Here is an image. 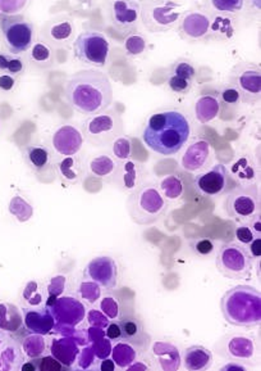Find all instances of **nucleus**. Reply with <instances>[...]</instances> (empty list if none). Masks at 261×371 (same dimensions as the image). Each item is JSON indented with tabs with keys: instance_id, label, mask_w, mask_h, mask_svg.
<instances>
[{
	"instance_id": "1",
	"label": "nucleus",
	"mask_w": 261,
	"mask_h": 371,
	"mask_svg": "<svg viewBox=\"0 0 261 371\" xmlns=\"http://www.w3.org/2000/svg\"><path fill=\"white\" fill-rule=\"evenodd\" d=\"M191 135V124L178 110H165L151 114L142 130L148 148L161 155H177Z\"/></svg>"
},
{
	"instance_id": "2",
	"label": "nucleus",
	"mask_w": 261,
	"mask_h": 371,
	"mask_svg": "<svg viewBox=\"0 0 261 371\" xmlns=\"http://www.w3.org/2000/svg\"><path fill=\"white\" fill-rule=\"evenodd\" d=\"M66 98L81 114H100L113 103L111 79L107 73L92 68L74 73L66 85Z\"/></svg>"
},
{
	"instance_id": "3",
	"label": "nucleus",
	"mask_w": 261,
	"mask_h": 371,
	"mask_svg": "<svg viewBox=\"0 0 261 371\" xmlns=\"http://www.w3.org/2000/svg\"><path fill=\"white\" fill-rule=\"evenodd\" d=\"M224 320L233 327L250 328L261 321V294L249 285H237L225 292L221 299Z\"/></svg>"
},
{
	"instance_id": "4",
	"label": "nucleus",
	"mask_w": 261,
	"mask_h": 371,
	"mask_svg": "<svg viewBox=\"0 0 261 371\" xmlns=\"http://www.w3.org/2000/svg\"><path fill=\"white\" fill-rule=\"evenodd\" d=\"M167 202L155 183L141 184L127 199L130 220L137 225H152L167 212Z\"/></svg>"
},
{
	"instance_id": "5",
	"label": "nucleus",
	"mask_w": 261,
	"mask_h": 371,
	"mask_svg": "<svg viewBox=\"0 0 261 371\" xmlns=\"http://www.w3.org/2000/svg\"><path fill=\"white\" fill-rule=\"evenodd\" d=\"M140 18L143 27L152 34L171 30L181 18L183 7L177 0H145Z\"/></svg>"
},
{
	"instance_id": "6",
	"label": "nucleus",
	"mask_w": 261,
	"mask_h": 371,
	"mask_svg": "<svg viewBox=\"0 0 261 371\" xmlns=\"http://www.w3.org/2000/svg\"><path fill=\"white\" fill-rule=\"evenodd\" d=\"M217 268L223 277L231 280H250L253 257L249 248L241 243H225L219 248Z\"/></svg>"
},
{
	"instance_id": "7",
	"label": "nucleus",
	"mask_w": 261,
	"mask_h": 371,
	"mask_svg": "<svg viewBox=\"0 0 261 371\" xmlns=\"http://www.w3.org/2000/svg\"><path fill=\"white\" fill-rule=\"evenodd\" d=\"M82 135L94 146L109 145L123 135L121 114L113 110L90 116L82 126Z\"/></svg>"
},
{
	"instance_id": "8",
	"label": "nucleus",
	"mask_w": 261,
	"mask_h": 371,
	"mask_svg": "<svg viewBox=\"0 0 261 371\" xmlns=\"http://www.w3.org/2000/svg\"><path fill=\"white\" fill-rule=\"evenodd\" d=\"M73 55L82 64L95 68L105 67L111 55V42L101 32H81L73 42Z\"/></svg>"
},
{
	"instance_id": "9",
	"label": "nucleus",
	"mask_w": 261,
	"mask_h": 371,
	"mask_svg": "<svg viewBox=\"0 0 261 371\" xmlns=\"http://www.w3.org/2000/svg\"><path fill=\"white\" fill-rule=\"evenodd\" d=\"M224 211L233 220L249 222L260 215V193L256 184L238 186L224 201Z\"/></svg>"
},
{
	"instance_id": "10",
	"label": "nucleus",
	"mask_w": 261,
	"mask_h": 371,
	"mask_svg": "<svg viewBox=\"0 0 261 371\" xmlns=\"http://www.w3.org/2000/svg\"><path fill=\"white\" fill-rule=\"evenodd\" d=\"M230 85L233 86L245 104L260 103L261 68L251 62H238L230 73Z\"/></svg>"
},
{
	"instance_id": "11",
	"label": "nucleus",
	"mask_w": 261,
	"mask_h": 371,
	"mask_svg": "<svg viewBox=\"0 0 261 371\" xmlns=\"http://www.w3.org/2000/svg\"><path fill=\"white\" fill-rule=\"evenodd\" d=\"M51 315L55 321L54 329L61 335H74L76 327L86 318V307L80 299L64 296L59 297L49 306Z\"/></svg>"
},
{
	"instance_id": "12",
	"label": "nucleus",
	"mask_w": 261,
	"mask_h": 371,
	"mask_svg": "<svg viewBox=\"0 0 261 371\" xmlns=\"http://www.w3.org/2000/svg\"><path fill=\"white\" fill-rule=\"evenodd\" d=\"M0 29L8 51L13 54L27 52L35 40L33 25L22 17H3Z\"/></svg>"
},
{
	"instance_id": "13",
	"label": "nucleus",
	"mask_w": 261,
	"mask_h": 371,
	"mask_svg": "<svg viewBox=\"0 0 261 371\" xmlns=\"http://www.w3.org/2000/svg\"><path fill=\"white\" fill-rule=\"evenodd\" d=\"M85 278L96 283L100 288L113 290L120 283L118 264L109 256L92 258L85 268Z\"/></svg>"
},
{
	"instance_id": "14",
	"label": "nucleus",
	"mask_w": 261,
	"mask_h": 371,
	"mask_svg": "<svg viewBox=\"0 0 261 371\" xmlns=\"http://www.w3.org/2000/svg\"><path fill=\"white\" fill-rule=\"evenodd\" d=\"M143 167L139 162L128 158L126 161L118 162L111 175V181L113 186L123 193H132L141 184H143Z\"/></svg>"
},
{
	"instance_id": "15",
	"label": "nucleus",
	"mask_w": 261,
	"mask_h": 371,
	"mask_svg": "<svg viewBox=\"0 0 261 371\" xmlns=\"http://www.w3.org/2000/svg\"><path fill=\"white\" fill-rule=\"evenodd\" d=\"M227 181L228 170L225 166L218 164L195 177V188L201 196H221L227 188Z\"/></svg>"
},
{
	"instance_id": "16",
	"label": "nucleus",
	"mask_w": 261,
	"mask_h": 371,
	"mask_svg": "<svg viewBox=\"0 0 261 371\" xmlns=\"http://www.w3.org/2000/svg\"><path fill=\"white\" fill-rule=\"evenodd\" d=\"M221 356L236 362H249L255 357L253 340L246 335H231L217 346Z\"/></svg>"
},
{
	"instance_id": "17",
	"label": "nucleus",
	"mask_w": 261,
	"mask_h": 371,
	"mask_svg": "<svg viewBox=\"0 0 261 371\" xmlns=\"http://www.w3.org/2000/svg\"><path fill=\"white\" fill-rule=\"evenodd\" d=\"M111 14V21L118 30L130 31L137 27L140 20V4L132 0H114Z\"/></svg>"
},
{
	"instance_id": "18",
	"label": "nucleus",
	"mask_w": 261,
	"mask_h": 371,
	"mask_svg": "<svg viewBox=\"0 0 261 371\" xmlns=\"http://www.w3.org/2000/svg\"><path fill=\"white\" fill-rule=\"evenodd\" d=\"M51 145L55 153L61 155H76L83 145V135L72 125H63L51 138Z\"/></svg>"
},
{
	"instance_id": "19",
	"label": "nucleus",
	"mask_w": 261,
	"mask_h": 371,
	"mask_svg": "<svg viewBox=\"0 0 261 371\" xmlns=\"http://www.w3.org/2000/svg\"><path fill=\"white\" fill-rule=\"evenodd\" d=\"M25 353L20 343L10 333L0 330V371H20Z\"/></svg>"
},
{
	"instance_id": "20",
	"label": "nucleus",
	"mask_w": 261,
	"mask_h": 371,
	"mask_svg": "<svg viewBox=\"0 0 261 371\" xmlns=\"http://www.w3.org/2000/svg\"><path fill=\"white\" fill-rule=\"evenodd\" d=\"M210 26V17L202 12L186 13L180 25V35L187 42L206 40Z\"/></svg>"
},
{
	"instance_id": "21",
	"label": "nucleus",
	"mask_w": 261,
	"mask_h": 371,
	"mask_svg": "<svg viewBox=\"0 0 261 371\" xmlns=\"http://www.w3.org/2000/svg\"><path fill=\"white\" fill-rule=\"evenodd\" d=\"M80 350V338L74 335H63L51 342V356L64 368H70L77 361Z\"/></svg>"
},
{
	"instance_id": "22",
	"label": "nucleus",
	"mask_w": 261,
	"mask_h": 371,
	"mask_svg": "<svg viewBox=\"0 0 261 371\" xmlns=\"http://www.w3.org/2000/svg\"><path fill=\"white\" fill-rule=\"evenodd\" d=\"M23 324L29 333L48 335L54 329L55 321L49 307L23 309Z\"/></svg>"
},
{
	"instance_id": "23",
	"label": "nucleus",
	"mask_w": 261,
	"mask_h": 371,
	"mask_svg": "<svg viewBox=\"0 0 261 371\" xmlns=\"http://www.w3.org/2000/svg\"><path fill=\"white\" fill-rule=\"evenodd\" d=\"M211 146L206 140H195L182 157V166L187 171H199L209 162Z\"/></svg>"
},
{
	"instance_id": "24",
	"label": "nucleus",
	"mask_w": 261,
	"mask_h": 371,
	"mask_svg": "<svg viewBox=\"0 0 261 371\" xmlns=\"http://www.w3.org/2000/svg\"><path fill=\"white\" fill-rule=\"evenodd\" d=\"M74 25L70 18H59L51 21L42 29V36L53 45L61 47L72 42L74 36Z\"/></svg>"
},
{
	"instance_id": "25",
	"label": "nucleus",
	"mask_w": 261,
	"mask_h": 371,
	"mask_svg": "<svg viewBox=\"0 0 261 371\" xmlns=\"http://www.w3.org/2000/svg\"><path fill=\"white\" fill-rule=\"evenodd\" d=\"M53 166L61 181L70 186L77 184L83 175L82 162L77 155H63Z\"/></svg>"
},
{
	"instance_id": "26",
	"label": "nucleus",
	"mask_w": 261,
	"mask_h": 371,
	"mask_svg": "<svg viewBox=\"0 0 261 371\" xmlns=\"http://www.w3.org/2000/svg\"><path fill=\"white\" fill-rule=\"evenodd\" d=\"M236 31L237 26L231 16L228 13H219L210 18V26L206 40L225 42L230 40Z\"/></svg>"
},
{
	"instance_id": "27",
	"label": "nucleus",
	"mask_w": 261,
	"mask_h": 371,
	"mask_svg": "<svg viewBox=\"0 0 261 371\" xmlns=\"http://www.w3.org/2000/svg\"><path fill=\"white\" fill-rule=\"evenodd\" d=\"M25 161L31 170L36 174H42L51 168L53 155L45 145L31 144L25 151Z\"/></svg>"
},
{
	"instance_id": "28",
	"label": "nucleus",
	"mask_w": 261,
	"mask_h": 371,
	"mask_svg": "<svg viewBox=\"0 0 261 371\" xmlns=\"http://www.w3.org/2000/svg\"><path fill=\"white\" fill-rule=\"evenodd\" d=\"M152 353L159 361L161 368L165 371L178 370L181 366V353L176 346L168 342H156L152 347Z\"/></svg>"
},
{
	"instance_id": "29",
	"label": "nucleus",
	"mask_w": 261,
	"mask_h": 371,
	"mask_svg": "<svg viewBox=\"0 0 261 371\" xmlns=\"http://www.w3.org/2000/svg\"><path fill=\"white\" fill-rule=\"evenodd\" d=\"M183 363L187 370H208L212 365V353L202 346H191L183 353Z\"/></svg>"
},
{
	"instance_id": "30",
	"label": "nucleus",
	"mask_w": 261,
	"mask_h": 371,
	"mask_svg": "<svg viewBox=\"0 0 261 371\" xmlns=\"http://www.w3.org/2000/svg\"><path fill=\"white\" fill-rule=\"evenodd\" d=\"M231 175L240 186H253L258 177V168L250 157L241 155L232 164Z\"/></svg>"
},
{
	"instance_id": "31",
	"label": "nucleus",
	"mask_w": 261,
	"mask_h": 371,
	"mask_svg": "<svg viewBox=\"0 0 261 371\" xmlns=\"http://www.w3.org/2000/svg\"><path fill=\"white\" fill-rule=\"evenodd\" d=\"M23 325V315L20 309L10 302L0 303V330L5 333H16Z\"/></svg>"
},
{
	"instance_id": "32",
	"label": "nucleus",
	"mask_w": 261,
	"mask_h": 371,
	"mask_svg": "<svg viewBox=\"0 0 261 371\" xmlns=\"http://www.w3.org/2000/svg\"><path fill=\"white\" fill-rule=\"evenodd\" d=\"M221 111V102L212 95H202L195 104L196 118L201 124H208L217 118Z\"/></svg>"
},
{
	"instance_id": "33",
	"label": "nucleus",
	"mask_w": 261,
	"mask_h": 371,
	"mask_svg": "<svg viewBox=\"0 0 261 371\" xmlns=\"http://www.w3.org/2000/svg\"><path fill=\"white\" fill-rule=\"evenodd\" d=\"M120 327H121L122 340L128 342L130 344H137L140 346L141 342H146L143 340L145 338V330L141 324L140 320L135 319V318H124L120 321Z\"/></svg>"
},
{
	"instance_id": "34",
	"label": "nucleus",
	"mask_w": 261,
	"mask_h": 371,
	"mask_svg": "<svg viewBox=\"0 0 261 371\" xmlns=\"http://www.w3.org/2000/svg\"><path fill=\"white\" fill-rule=\"evenodd\" d=\"M118 162L109 155H100L91 158L89 162V170L91 174L99 179L111 180V175L115 170Z\"/></svg>"
},
{
	"instance_id": "35",
	"label": "nucleus",
	"mask_w": 261,
	"mask_h": 371,
	"mask_svg": "<svg viewBox=\"0 0 261 371\" xmlns=\"http://www.w3.org/2000/svg\"><path fill=\"white\" fill-rule=\"evenodd\" d=\"M111 356L114 363L121 368L127 369L137 359V350L128 342H120L111 348Z\"/></svg>"
},
{
	"instance_id": "36",
	"label": "nucleus",
	"mask_w": 261,
	"mask_h": 371,
	"mask_svg": "<svg viewBox=\"0 0 261 371\" xmlns=\"http://www.w3.org/2000/svg\"><path fill=\"white\" fill-rule=\"evenodd\" d=\"M20 347H22L25 356H27L30 359H38V357L42 356L46 350V340L41 334L30 333L29 335H26L23 338Z\"/></svg>"
},
{
	"instance_id": "37",
	"label": "nucleus",
	"mask_w": 261,
	"mask_h": 371,
	"mask_svg": "<svg viewBox=\"0 0 261 371\" xmlns=\"http://www.w3.org/2000/svg\"><path fill=\"white\" fill-rule=\"evenodd\" d=\"M8 208H10V215L16 217V220H18L20 222L29 221L33 215V207L31 206L23 196H18V194L10 199Z\"/></svg>"
},
{
	"instance_id": "38",
	"label": "nucleus",
	"mask_w": 261,
	"mask_h": 371,
	"mask_svg": "<svg viewBox=\"0 0 261 371\" xmlns=\"http://www.w3.org/2000/svg\"><path fill=\"white\" fill-rule=\"evenodd\" d=\"M44 289L36 280L29 281L22 290V302L27 303L31 307H38L44 303Z\"/></svg>"
},
{
	"instance_id": "39",
	"label": "nucleus",
	"mask_w": 261,
	"mask_h": 371,
	"mask_svg": "<svg viewBox=\"0 0 261 371\" xmlns=\"http://www.w3.org/2000/svg\"><path fill=\"white\" fill-rule=\"evenodd\" d=\"M159 189H161V194L164 198H167L169 201H177L183 194V183H182L181 179L177 176H167L161 180Z\"/></svg>"
},
{
	"instance_id": "40",
	"label": "nucleus",
	"mask_w": 261,
	"mask_h": 371,
	"mask_svg": "<svg viewBox=\"0 0 261 371\" xmlns=\"http://www.w3.org/2000/svg\"><path fill=\"white\" fill-rule=\"evenodd\" d=\"M148 48L145 38L137 32H130L124 39V51L130 57H139L143 54Z\"/></svg>"
},
{
	"instance_id": "41",
	"label": "nucleus",
	"mask_w": 261,
	"mask_h": 371,
	"mask_svg": "<svg viewBox=\"0 0 261 371\" xmlns=\"http://www.w3.org/2000/svg\"><path fill=\"white\" fill-rule=\"evenodd\" d=\"M30 57L32 62L40 67H48L53 62V52L46 42H36L31 49Z\"/></svg>"
},
{
	"instance_id": "42",
	"label": "nucleus",
	"mask_w": 261,
	"mask_h": 371,
	"mask_svg": "<svg viewBox=\"0 0 261 371\" xmlns=\"http://www.w3.org/2000/svg\"><path fill=\"white\" fill-rule=\"evenodd\" d=\"M111 151H113V158L117 162L126 161L130 158L132 155V142L130 138L121 135L120 138H117L113 143H111Z\"/></svg>"
},
{
	"instance_id": "43",
	"label": "nucleus",
	"mask_w": 261,
	"mask_h": 371,
	"mask_svg": "<svg viewBox=\"0 0 261 371\" xmlns=\"http://www.w3.org/2000/svg\"><path fill=\"white\" fill-rule=\"evenodd\" d=\"M66 287H67V278L66 277L59 275V277L51 279L48 285H46L48 299L45 300V306L49 307L51 305H53V302L58 298L61 294H63V292L66 290Z\"/></svg>"
},
{
	"instance_id": "44",
	"label": "nucleus",
	"mask_w": 261,
	"mask_h": 371,
	"mask_svg": "<svg viewBox=\"0 0 261 371\" xmlns=\"http://www.w3.org/2000/svg\"><path fill=\"white\" fill-rule=\"evenodd\" d=\"M79 294H80L81 299H83L89 305H94L100 299L101 289L96 283H94L91 280H86V281L81 283Z\"/></svg>"
},
{
	"instance_id": "45",
	"label": "nucleus",
	"mask_w": 261,
	"mask_h": 371,
	"mask_svg": "<svg viewBox=\"0 0 261 371\" xmlns=\"http://www.w3.org/2000/svg\"><path fill=\"white\" fill-rule=\"evenodd\" d=\"M169 73L193 81V79H195V76H196V68H195V66L192 64L191 61H187V60H178L177 62L173 63L171 73Z\"/></svg>"
},
{
	"instance_id": "46",
	"label": "nucleus",
	"mask_w": 261,
	"mask_h": 371,
	"mask_svg": "<svg viewBox=\"0 0 261 371\" xmlns=\"http://www.w3.org/2000/svg\"><path fill=\"white\" fill-rule=\"evenodd\" d=\"M211 5L219 13H237L241 11L245 0H210Z\"/></svg>"
},
{
	"instance_id": "47",
	"label": "nucleus",
	"mask_w": 261,
	"mask_h": 371,
	"mask_svg": "<svg viewBox=\"0 0 261 371\" xmlns=\"http://www.w3.org/2000/svg\"><path fill=\"white\" fill-rule=\"evenodd\" d=\"M91 348L95 353V357L99 359V360H104V359H108L111 356V340H108L105 335L100 337L94 342L90 343Z\"/></svg>"
},
{
	"instance_id": "48",
	"label": "nucleus",
	"mask_w": 261,
	"mask_h": 371,
	"mask_svg": "<svg viewBox=\"0 0 261 371\" xmlns=\"http://www.w3.org/2000/svg\"><path fill=\"white\" fill-rule=\"evenodd\" d=\"M192 84H193V81H191V80L183 79V77L176 76V75L169 73V76H168V86H169L171 92H174V93H189L191 90Z\"/></svg>"
},
{
	"instance_id": "49",
	"label": "nucleus",
	"mask_w": 261,
	"mask_h": 371,
	"mask_svg": "<svg viewBox=\"0 0 261 371\" xmlns=\"http://www.w3.org/2000/svg\"><path fill=\"white\" fill-rule=\"evenodd\" d=\"M100 309L111 321L120 318V303L113 297H104L101 299Z\"/></svg>"
},
{
	"instance_id": "50",
	"label": "nucleus",
	"mask_w": 261,
	"mask_h": 371,
	"mask_svg": "<svg viewBox=\"0 0 261 371\" xmlns=\"http://www.w3.org/2000/svg\"><path fill=\"white\" fill-rule=\"evenodd\" d=\"M77 362H79V369H82V370H89L92 368L95 362V353L91 348L90 344H83V348L79 353Z\"/></svg>"
},
{
	"instance_id": "51",
	"label": "nucleus",
	"mask_w": 261,
	"mask_h": 371,
	"mask_svg": "<svg viewBox=\"0 0 261 371\" xmlns=\"http://www.w3.org/2000/svg\"><path fill=\"white\" fill-rule=\"evenodd\" d=\"M192 249L196 255H199L201 257H205V256H210L211 253L214 252V242L209 239V238H201V239H196L193 243H192Z\"/></svg>"
},
{
	"instance_id": "52",
	"label": "nucleus",
	"mask_w": 261,
	"mask_h": 371,
	"mask_svg": "<svg viewBox=\"0 0 261 371\" xmlns=\"http://www.w3.org/2000/svg\"><path fill=\"white\" fill-rule=\"evenodd\" d=\"M86 319L89 321L90 327L100 328V329L104 330L108 327V324L111 322V320L108 319L99 309H90L86 314Z\"/></svg>"
},
{
	"instance_id": "53",
	"label": "nucleus",
	"mask_w": 261,
	"mask_h": 371,
	"mask_svg": "<svg viewBox=\"0 0 261 371\" xmlns=\"http://www.w3.org/2000/svg\"><path fill=\"white\" fill-rule=\"evenodd\" d=\"M236 238H237L238 243H241L243 246H249L256 237H255V234L252 231L250 224L243 222L242 225L236 229Z\"/></svg>"
},
{
	"instance_id": "54",
	"label": "nucleus",
	"mask_w": 261,
	"mask_h": 371,
	"mask_svg": "<svg viewBox=\"0 0 261 371\" xmlns=\"http://www.w3.org/2000/svg\"><path fill=\"white\" fill-rule=\"evenodd\" d=\"M221 99L225 104H238L241 102V95L230 85L221 90Z\"/></svg>"
},
{
	"instance_id": "55",
	"label": "nucleus",
	"mask_w": 261,
	"mask_h": 371,
	"mask_svg": "<svg viewBox=\"0 0 261 371\" xmlns=\"http://www.w3.org/2000/svg\"><path fill=\"white\" fill-rule=\"evenodd\" d=\"M27 0H0V7L7 13L18 12L26 5Z\"/></svg>"
},
{
	"instance_id": "56",
	"label": "nucleus",
	"mask_w": 261,
	"mask_h": 371,
	"mask_svg": "<svg viewBox=\"0 0 261 371\" xmlns=\"http://www.w3.org/2000/svg\"><path fill=\"white\" fill-rule=\"evenodd\" d=\"M39 369L42 371L61 370L63 365L55 360L53 356H46L40 361Z\"/></svg>"
},
{
	"instance_id": "57",
	"label": "nucleus",
	"mask_w": 261,
	"mask_h": 371,
	"mask_svg": "<svg viewBox=\"0 0 261 371\" xmlns=\"http://www.w3.org/2000/svg\"><path fill=\"white\" fill-rule=\"evenodd\" d=\"M105 337L111 340H122L121 327L120 322H109L105 328Z\"/></svg>"
},
{
	"instance_id": "58",
	"label": "nucleus",
	"mask_w": 261,
	"mask_h": 371,
	"mask_svg": "<svg viewBox=\"0 0 261 371\" xmlns=\"http://www.w3.org/2000/svg\"><path fill=\"white\" fill-rule=\"evenodd\" d=\"M23 70H25V66H23V62L20 61V58H10L8 67H7L8 73H12V75H20Z\"/></svg>"
},
{
	"instance_id": "59",
	"label": "nucleus",
	"mask_w": 261,
	"mask_h": 371,
	"mask_svg": "<svg viewBox=\"0 0 261 371\" xmlns=\"http://www.w3.org/2000/svg\"><path fill=\"white\" fill-rule=\"evenodd\" d=\"M16 85V80L10 75H1L0 76V89L4 92H10Z\"/></svg>"
},
{
	"instance_id": "60",
	"label": "nucleus",
	"mask_w": 261,
	"mask_h": 371,
	"mask_svg": "<svg viewBox=\"0 0 261 371\" xmlns=\"http://www.w3.org/2000/svg\"><path fill=\"white\" fill-rule=\"evenodd\" d=\"M250 253L253 258H260L261 256V238H255L250 243L249 248Z\"/></svg>"
},
{
	"instance_id": "61",
	"label": "nucleus",
	"mask_w": 261,
	"mask_h": 371,
	"mask_svg": "<svg viewBox=\"0 0 261 371\" xmlns=\"http://www.w3.org/2000/svg\"><path fill=\"white\" fill-rule=\"evenodd\" d=\"M99 369H100L101 371H113L115 369V363H114V361L113 360L104 359V360L101 361Z\"/></svg>"
},
{
	"instance_id": "62",
	"label": "nucleus",
	"mask_w": 261,
	"mask_h": 371,
	"mask_svg": "<svg viewBox=\"0 0 261 371\" xmlns=\"http://www.w3.org/2000/svg\"><path fill=\"white\" fill-rule=\"evenodd\" d=\"M245 370L246 368L245 366H242V365H240L238 362H236V361H231V363H228V365H225V366H223L221 368V370Z\"/></svg>"
},
{
	"instance_id": "63",
	"label": "nucleus",
	"mask_w": 261,
	"mask_h": 371,
	"mask_svg": "<svg viewBox=\"0 0 261 371\" xmlns=\"http://www.w3.org/2000/svg\"><path fill=\"white\" fill-rule=\"evenodd\" d=\"M10 57L5 54H0V70L1 71H7L8 63H10Z\"/></svg>"
},
{
	"instance_id": "64",
	"label": "nucleus",
	"mask_w": 261,
	"mask_h": 371,
	"mask_svg": "<svg viewBox=\"0 0 261 371\" xmlns=\"http://www.w3.org/2000/svg\"><path fill=\"white\" fill-rule=\"evenodd\" d=\"M22 370H35L36 369V366L33 365V362H27V363H25L23 362V365H22V368H20Z\"/></svg>"
}]
</instances>
